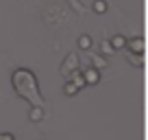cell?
<instances>
[{
  "instance_id": "cell-8",
  "label": "cell",
  "mask_w": 148,
  "mask_h": 140,
  "mask_svg": "<svg viewBox=\"0 0 148 140\" xmlns=\"http://www.w3.org/2000/svg\"><path fill=\"white\" fill-rule=\"evenodd\" d=\"M70 81H72V83L76 85L79 90H83L85 85H87V83H85V77H83V72H79V70H74V72H72V79H70Z\"/></svg>"
},
{
  "instance_id": "cell-12",
  "label": "cell",
  "mask_w": 148,
  "mask_h": 140,
  "mask_svg": "<svg viewBox=\"0 0 148 140\" xmlns=\"http://www.w3.org/2000/svg\"><path fill=\"white\" fill-rule=\"evenodd\" d=\"M100 53L105 57H109V55H113V46L109 44V40H105V42H100Z\"/></svg>"
},
{
  "instance_id": "cell-6",
  "label": "cell",
  "mask_w": 148,
  "mask_h": 140,
  "mask_svg": "<svg viewBox=\"0 0 148 140\" xmlns=\"http://www.w3.org/2000/svg\"><path fill=\"white\" fill-rule=\"evenodd\" d=\"M92 66H94L96 70H102V68H107V66H109V61H107L105 55H92Z\"/></svg>"
},
{
  "instance_id": "cell-13",
  "label": "cell",
  "mask_w": 148,
  "mask_h": 140,
  "mask_svg": "<svg viewBox=\"0 0 148 140\" xmlns=\"http://www.w3.org/2000/svg\"><path fill=\"white\" fill-rule=\"evenodd\" d=\"M63 92L68 94V96H74V94H79V88L72 83V81H68V83L63 85Z\"/></svg>"
},
{
  "instance_id": "cell-5",
  "label": "cell",
  "mask_w": 148,
  "mask_h": 140,
  "mask_svg": "<svg viewBox=\"0 0 148 140\" xmlns=\"http://www.w3.org/2000/svg\"><path fill=\"white\" fill-rule=\"evenodd\" d=\"M126 61L133 64V66H137V68H144V64H146L144 53H129V55H126Z\"/></svg>"
},
{
  "instance_id": "cell-4",
  "label": "cell",
  "mask_w": 148,
  "mask_h": 140,
  "mask_svg": "<svg viewBox=\"0 0 148 140\" xmlns=\"http://www.w3.org/2000/svg\"><path fill=\"white\" fill-rule=\"evenodd\" d=\"M83 77H85V83H87V85H96L98 81H100V70H96L92 66V68H87L83 72Z\"/></svg>"
},
{
  "instance_id": "cell-11",
  "label": "cell",
  "mask_w": 148,
  "mask_h": 140,
  "mask_svg": "<svg viewBox=\"0 0 148 140\" xmlns=\"http://www.w3.org/2000/svg\"><path fill=\"white\" fill-rule=\"evenodd\" d=\"M92 9L96 11V13H107V9H109V7H107L105 0H96V2L92 5Z\"/></svg>"
},
{
  "instance_id": "cell-14",
  "label": "cell",
  "mask_w": 148,
  "mask_h": 140,
  "mask_svg": "<svg viewBox=\"0 0 148 140\" xmlns=\"http://www.w3.org/2000/svg\"><path fill=\"white\" fill-rule=\"evenodd\" d=\"M0 140H15V138H13V134L7 131V134H0Z\"/></svg>"
},
{
  "instance_id": "cell-9",
  "label": "cell",
  "mask_w": 148,
  "mask_h": 140,
  "mask_svg": "<svg viewBox=\"0 0 148 140\" xmlns=\"http://www.w3.org/2000/svg\"><path fill=\"white\" fill-rule=\"evenodd\" d=\"M28 118H31L33 123H39L44 118V107H39V105H33L31 107V114H28Z\"/></svg>"
},
{
  "instance_id": "cell-10",
  "label": "cell",
  "mask_w": 148,
  "mask_h": 140,
  "mask_svg": "<svg viewBox=\"0 0 148 140\" xmlns=\"http://www.w3.org/2000/svg\"><path fill=\"white\" fill-rule=\"evenodd\" d=\"M92 37H89V35H81L79 37V48L81 51H89V48H92Z\"/></svg>"
},
{
  "instance_id": "cell-3",
  "label": "cell",
  "mask_w": 148,
  "mask_h": 140,
  "mask_svg": "<svg viewBox=\"0 0 148 140\" xmlns=\"http://www.w3.org/2000/svg\"><path fill=\"white\" fill-rule=\"evenodd\" d=\"M124 48H129V53H144L146 51V42H144V37H133L131 42L126 40Z\"/></svg>"
},
{
  "instance_id": "cell-2",
  "label": "cell",
  "mask_w": 148,
  "mask_h": 140,
  "mask_svg": "<svg viewBox=\"0 0 148 140\" xmlns=\"http://www.w3.org/2000/svg\"><path fill=\"white\" fill-rule=\"evenodd\" d=\"M74 70H79V55H68L61 64V75L63 77H70Z\"/></svg>"
},
{
  "instance_id": "cell-1",
  "label": "cell",
  "mask_w": 148,
  "mask_h": 140,
  "mask_svg": "<svg viewBox=\"0 0 148 140\" xmlns=\"http://www.w3.org/2000/svg\"><path fill=\"white\" fill-rule=\"evenodd\" d=\"M11 83H13V90L18 96L26 98L28 103H33V105H39V107H44L46 105V101L42 98V94H39V85H37V79L35 75H33L28 68H18L11 75Z\"/></svg>"
},
{
  "instance_id": "cell-7",
  "label": "cell",
  "mask_w": 148,
  "mask_h": 140,
  "mask_svg": "<svg viewBox=\"0 0 148 140\" xmlns=\"http://www.w3.org/2000/svg\"><path fill=\"white\" fill-rule=\"evenodd\" d=\"M109 44L113 46V51H122V48L126 46V37L124 35H113V37L109 40Z\"/></svg>"
}]
</instances>
